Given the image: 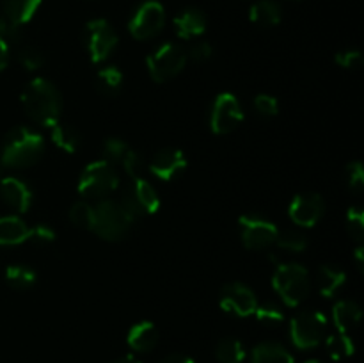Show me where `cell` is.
Returning <instances> with one entry per match:
<instances>
[{"instance_id":"1","label":"cell","mask_w":364,"mask_h":363,"mask_svg":"<svg viewBox=\"0 0 364 363\" xmlns=\"http://www.w3.org/2000/svg\"><path fill=\"white\" fill-rule=\"evenodd\" d=\"M21 103L32 121L50 127L59 123L63 112V98L55 85L46 78H34L21 93Z\"/></svg>"},{"instance_id":"2","label":"cell","mask_w":364,"mask_h":363,"mask_svg":"<svg viewBox=\"0 0 364 363\" xmlns=\"http://www.w3.org/2000/svg\"><path fill=\"white\" fill-rule=\"evenodd\" d=\"M45 152V141L38 132L27 127H16L2 141L0 160L7 167H28L38 162Z\"/></svg>"},{"instance_id":"3","label":"cell","mask_w":364,"mask_h":363,"mask_svg":"<svg viewBox=\"0 0 364 363\" xmlns=\"http://www.w3.org/2000/svg\"><path fill=\"white\" fill-rule=\"evenodd\" d=\"M274 290L279 294L283 302L295 308L306 301L309 294V273L301 263H277L272 276Z\"/></svg>"},{"instance_id":"4","label":"cell","mask_w":364,"mask_h":363,"mask_svg":"<svg viewBox=\"0 0 364 363\" xmlns=\"http://www.w3.org/2000/svg\"><path fill=\"white\" fill-rule=\"evenodd\" d=\"M119 185V174L116 167L107 160H96L84 167L78 180V192L84 198L102 199L114 192Z\"/></svg>"},{"instance_id":"5","label":"cell","mask_w":364,"mask_h":363,"mask_svg":"<svg viewBox=\"0 0 364 363\" xmlns=\"http://www.w3.org/2000/svg\"><path fill=\"white\" fill-rule=\"evenodd\" d=\"M132 228L130 217L124 214L121 209L119 201H112V199H102L98 205L95 206V231L98 237L103 241L117 242L128 235Z\"/></svg>"},{"instance_id":"6","label":"cell","mask_w":364,"mask_h":363,"mask_svg":"<svg viewBox=\"0 0 364 363\" xmlns=\"http://www.w3.org/2000/svg\"><path fill=\"white\" fill-rule=\"evenodd\" d=\"M187 60V52L180 45L166 43V45L159 46L151 56H148L146 66H148L153 80L162 84V82H167L176 77V75H180Z\"/></svg>"},{"instance_id":"7","label":"cell","mask_w":364,"mask_h":363,"mask_svg":"<svg viewBox=\"0 0 364 363\" xmlns=\"http://www.w3.org/2000/svg\"><path fill=\"white\" fill-rule=\"evenodd\" d=\"M326 331V315L315 310L297 313L290 322V337L297 349H315L316 345L322 344Z\"/></svg>"},{"instance_id":"8","label":"cell","mask_w":364,"mask_h":363,"mask_svg":"<svg viewBox=\"0 0 364 363\" xmlns=\"http://www.w3.org/2000/svg\"><path fill=\"white\" fill-rule=\"evenodd\" d=\"M84 43L89 59L92 63H103L112 56L117 46V34L112 25L103 18L91 20L84 28Z\"/></svg>"},{"instance_id":"9","label":"cell","mask_w":364,"mask_h":363,"mask_svg":"<svg viewBox=\"0 0 364 363\" xmlns=\"http://www.w3.org/2000/svg\"><path fill=\"white\" fill-rule=\"evenodd\" d=\"M244 121V110L233 93H220L210 109V128L213 134L226 135L237 130Z\"/></svg>"},{"instance_id":"10","label":"cell","mask_w":364,"mask_h":363,"mask_svg":"<svg viewBox=\"0 0 364 363\" xmlns=\"http://www.w3.org/2000/svg\"><path fill=\"white\" fill-rule=\"evenodd\" d=\"M166 25V11H164L162 4L155 2V0H148V2L141 4L132 14L130 21H128V31L135 39L155 38Z\"/></svg>"},{"instance_id":"11","label":"cell","mask_w":364,"mask_h":363,"mask_svg":"<svg viewBox=\"0 0 364 363\" xmlns=\"http://www.w3.org/2000/svg\"><path fill=\"white\" fill-rule=\"evenodd\" d=\"M238 224H240L242 242L247 249L262 251V249L276 244L277 228L270 221L263 219L259 216H240Z\"/></svg>"},{"instance_id":"12","label":"cell","mask_w":364,"mask_h":363,"mask_svg":"<svg viewBox=\"0 0 364 363\" xmlns=\"http://www.w3.org/2000/svg\"><path fill=\"white\" fill-rule=\"evenodd\" d=\"M256 306H258V299H256V294L247 285L235 281V283L226 285L220 292V308L224 312L231 313V315H255Z\"/></svg>"},{"instance_id":"13","label":"cell","mask_w":364,"mask_h":363,"mask_svg":"<svg viewBox=\"0 0 364 363\" xmlns=\"http://www.w3.org/2000/svg\"><path fill=\"white\" fill-rule=\"evenodd\" d=\"M323 210H326V203L323 198L316 192H304V194L295 196L294 201L290 203V219L299 226L311 228L322 219Z\"/></svg>"},{"instance_id":"14","label":"cell","mask_w":364,"mask_h":363,"mask_svg":"<svg viewBox=\"0 0 364 363\" xmlns=\"http://www.w3.org/2000/svg\"><path fill=\"white\" fill-rule=\"evenodd\" d=\"M149 169L159 180L173 182L187 169V157L178 148H164L153 157Z\"/></svg>"},{"instance_id":"15","label":"cell","mask_w":364,"mask_h":363,"mask_svg":"<svg viewBox=\"0 0 364 363\" xmlns=\"http://www.w3.org/2000/svg\"><path fill=\"white\" fill-rule=\"evenodd\" d=\"M0 196L4 203L16 212H27L32 206V191L23 180L7 177L0 182Z\"/></svg>"},{"instance_id":"16","label":"cell","mask_w":364,"mask_h":363,"mask_svg":"<svg viewBox=\"0 0 364 363\" xmlns=\"http://www.w3.org/2000/svg\"><path fill=\"white\" fill-rule=\"evenodd\" d=\"M128 345L135 352H149L159 344V330L149 320H142L130 327L127 337Z\"/></svg>"},{"instance_id":"17","label":"cell","mask_w":364,"mask_h":363,"mask_svg":"<svg viewBox=\"0 0 364 363\" xmlns=\"http://www.w3.org/2000/svg\"><path fill=\"white\" fill-rule=\"evenodd\" d=\"M174 31L181 39L199 38L206 31V16L199 9H185L174 18Z\"/></svg>"},{"instance_id":"18","label":"cell","mask_w":364,"mask_h":363,"mask_svg":"<svg viewBox=\"0 0 364 363\" xmlns=\"http://www.w3.org/2000/svg\"><path fill=\"white\" fill-rule=\"evenodd\" d=\"M363 319V310L361 306L355 301H338L333 308V320L334 326L338 327V333L348 335L352 330L358 327V324Z\"/></svg>"},{"instance_id":"19","label":"cell","mask_w":364,"mask_h":363,"mask_svg":"<svg viewBox=\"0 0 364 363\" xmlns=\"http://www.w3.org/2000/svg\"><path fill=\"white\" fill-rule=\"evenodd\" d=\"M39 6L41 0H4L2 14L14 25L21 27L34 18Z\"/></svg>"},{"instance_id":"20","label":"cell","mask_w":364,"mask_h":363,"mask_svg":"<svg viewBox=\"0 0 364 363\" xmlns=\"http://www.w3.org/2000/svg\"><path fill=\"white\" fill-rule=\"evenodd\" d=\"M28 238V226L16 216L0 217V246H16Z\"/></svg>"},{"instance_id":"21","label":"cell","mask_w":364,"mask_h":363,"mask_svg":"<svg viewBox=\"0 0 364 363\" xmlns=\"http://www.w3.org/2000/svg\"><path fill=\"white\" fill-rule=\"evenodd\" d=\"M249 18L252 23L259 25V27H276L283 18L279 4L274 0H259V2L252 4L249 9Z\"/></svg>"},{"instance_id":"22","label":"cell","mask_w":364,"mask_h":363,"mask_svg":"<svg viewBox=\"0 0 364 363\" xmlns=\"http://www.w3.org/2000/svg\"><path fill=\"white\" fill-rule=\"evenodd\" d=\"M252 363H295V359L281 344L263 342L252 349Z\"/></svg>"},{"instance_id":"23","label":"cell","mask_w":364,"mask_h":363,"mask_svg":"<svg viewBox=\"0 0 364 363\" xmlns=\"http://www.w3.org/2000/svg\"><path fill=\"white\" fill-rule=\"evenodd\" d=\"M347 274L338 265H322L318 270V290L323 298H333L345 285Z\"/></svg>"},{"instance_id":"24","label":"cell","mask_w":364,"mask_h":363,"mask_svg":"<svg viewBox=\"0 0 364 363\" xmlns=\"http://www.w3.org/2000/svg\"><path fill=\"white\" fill-rule=\"evenodd\" d=\"M132 191H134L135 198H137V201L141 203L142 210H144V214H155L159 212L160 209V198L159 194H156L155 187H153L149 182H146L144 178H135V180H132L130 184Z\"/></svg>"},{"instance_id":"25","label":"cell","mask_w":364,"mask_h":363,"mask_svg":"<svg viewBox=\"0 0 364 363\" xmlns=\"http://www.w3.org/2000/svg\"><path fill=\"white\" fill-rule=\"evenodd\" d=\"M52 141L59 149L66 153H75L80 148V134L75 127L66 123H55L52 127Z\"/></svg>"},{"instance_id":"26","label":"cell","mask_w":364,"mask_h":363,"mask_svg":"<svg viewBox=\"0 0 364 363\" xmlns=\"http://www.w3.org/2000/svg\"><path fill=\"white\" fill-rule=\"evenodd\" d=\"M123 73L117 66H105L96 75V85L100 93L107 96H116L123 88Z\"/></svg>"},{"instance_id":"27","label":"cell","mask_w":364,"mask_h":363,"mask_svg":"<svg viewBox=\"0 0 364 363\" xmlns=\"http://www.w3.org/2000/svg\"><path fill=\"white\" fill-rule=\"evenodd\" d=\"M38 280V274L28 265H9L6 269V281L14 290H27Z\"/></svg>"},{"instance_id":"28","label":"cell","mask_w":364,"mask_h":363,"mask_svg":"<svg viewBox=\"0 0 364 363\" xmlns=\"http://www.w3.org/2000/svg\"><path fill=\"white\" fill-rule=\"evenodd\" d=\"M215 356L220 363H242L245 359V347L237 338H224L217 344Z\"/></svg>"},{"instance_id":"29","label":"cell","mask_w":364,"mask_h":363,"mask_svg":"<svg viewBox=\"0 0 364 363\" xmlns=\"http://www.w3.org/2000/svg\"><path fill=\"white\" fill-rule=\"evenodd\" d=\"M326 347L331 358L336 359V362L354 354V340L345 333L331 335V337L326 340Z\"/></svg>"},{"instance_id":"30","label":"cell","mask_w":364,"mask_h":363,"mask_svg":"<svg viewBox=\"0 0 364 363\" xmlns=\"http://www.w3.org/2000/svg\"><path fill=\"white\" fill-rule=\"evenodd\" d=\"M276 244L279 246L284 251L291 253H302L306 248H308V238H306L304 233L297 230H284L277 231Z\"/></svg>"},{"instance_id":"31","label":"cell","mask_w":364,"mask_h":363,"mask_svg":"<svg viewBox=\"0 0 364 363\" xmlns=\"http://www.w3.org/2000/svg\"><path fill=\"white\" fill-rule=\"evenodd\" d=\"M70 221L77 228L92 231V226H95V206L85 201H77L70 210Z\"/></svg>"},{"instance_id":"32","label":"cell","mask_w":364,"mask_h":363,"mask_svg":"<svg viewBox=\"0 0 364 363\" xmlns=\"http://www.w3.org/2000/svg\"><path fill=\"white\" fill-rule=\"evenodd\" d=\"M128 149H130V146H128L123 139H119V137L105 139L102 144L103 160L110 162L112 166H116V164H119L121 166V162H123V159H124V155L128 153Z\"/></svg>"},{"instance_id":"33","label":"cell","mask_w":364,"mask_h":363,"mask_svg":"<svg viewBox=\"0 0 364 363\" xmlns=\"http://www.w3.org/2000/svg\"><path fill=\"white\" fill-rule=\"evenodd\" d=\"M255 315L259 322L267 324V326H277V324H281L284 320V313H283V310L279 308V305H276V302H270V301L256 306Z\"/></svg>"},{"instance_id":"34","label":"cell","mask_w":364,"mask_h":363,"mask_svg":"<svg viewBox=\"0 0 364 363\" xmlns=\"http://www.w3.org/2000/svg\"><path fill=\"white\" fill-rule=\"evenodd\" d=\"M18 60H20L21 66L28 71H36L43 66L45 63V57L39 50H36L34 46H21L18 50Z\"/></svg>"},{"instance_id":"35","label":"cell","mask_w":364,"mask_h":363,"mask_svg":"<svg viewBox=\"0 0 364 363\" xmlns=\"http://www.w3.org/2000/svg\"><path fill=\"white\" fill-rule=\"evenodd\" d=\"M119 205H121V209L124 210V214L130 217L132 223H134V221H137V219H141V217L144 216V210H142L141 203H139L137 198H135V194H134V191H132L130 185L124 189L123 196H121Z\"/></svg>"},{"instance_id":"36","label":"cell","mask_w":364,"mask_h":363,"mask_svg":"<svg viewBox=\"0 0 364 363\" xmlns=\"http://www.w3.org/2000/svg\"><path fill=\"white\" fill-rule=\"evenodd\" d=\"M347 228L348 233L358 242L363 241L364 237V212L361 206H350L347 212Z\"/></svg>"},{"instance_id":"37","label":"cell","mask_w":364,"mask_h":363,"mask_svg":"<svg viewBox=\"0 0 364 363\" xmlns=\"http://www.w3.org/2000/svg\"><path fill=\"white\" fill-rule=\"evenodd\" d=\"M345 182L350 187V191L361 192L364 189V169L363 164L359 160L355 162H350L347 167H345Z\"/></svg>"},{"instance_id":"38","label":"cell","mask_w":364,"mask_h":363,"mask_svg":"<svg viewBox=\"0 0 364 363\" xmlns=\"http://www.w3.org/2000/svg\"><path fill=\"white\" fill-rule=\"evenodd\" d=\"M121 166H123L124 173H127L132 180H135V178H141L142 171H144V160H142V157L139 155L137 152H134V149L130 148L127 155H124Z\"/></svg>"},{"instance_id":"39","label":"cell","mask_w":364,"mask_h":363,"mask_svg":"<svg viewBox=\"0 0 364 363\" xmlns=\"http://www.w3.org/2000/svg\"><path fill=\"white\" fill-rule=\"evenodd\" d=\"M334 60L343 70H358L363 64V53L359 50H341V52L336 53Z\"/></svg>"},{"instance_id":"40","label":"cell","mask_w":364,"mask_h":363,"mask_svg":"<svg viewBox=\"0 0 364 363\" xmlns=\"http://www.w3.org/2000/svg\"><path fill=\"white\" fill-rule=\"evenodd\" d=\"M255 109L259 116L263 117H274L279 112V103L274 96L270 95H258L255 98Z\"/></svg>"},{"instance_id":"41","label":"cell","mask_w":364,"mask_h":363,"mask_svg":"<svg viewBox=\"0 0 364 363\" xmlns=\"http://www.w3.org/2000/svg\"><path fill=\"white\" fill-rule=\"evenodd\" d=\"M27 241L34 242L38 246L52 244L55 241V231L48 226V224H38L34 228H28V238Z\"/></svg>"},{"instance_id":"42","label":"cell","mask_w":364,"mask_h":363,"mask_svg":"<svg viewBox=\"0 0 364 363\" xmlns=\"http://www.w3.org/2000/svg\"><path fill=\"white\" fill-rule=\"evenodd\" d=\"M212 53H213V48L210 43L198 41V43H194L191 48H188L187 59L194 60V63H206V60L212 57Z\"/></svg>"},{"instance_id":"43","label":"cell","mask_w":364,"mask_h":363,"mask_svg":"<svg viewBox=\"0 0 364 363\" xmlns=\"http://www.w3.org/2000/svg\"><path fill=\"white\" fill-rule=\"evenodd\" d=\"M9 63V45L0 39V71L7 66Z\"/></svg>"},{"instance_id":"44","label":"cell","mask_w":364,"mask_h":363,"mask_svg":"<svg viewBox=\"0 0 364 363\" xmlns=\"http://www.w3.org/2000/svg\"><path fill=\"white\" fill-rule=\"evenodd\" d=\"M160 363H196V362L187 354H171L167 356V358H164Z\"/></svg>"},{"instance_id":"45","label":"cell","mask_w":364,"mask_h":363,"mask_svg":"<svg viewBox=\"0 0 364 363\" xmlns=\"http://www.w3.org/2000/svg\"><path fill=\"white\" fill-rule=\"evenodd\" d=\"M355 265H358L359 270H363V265H364V248L361 244L355 248Z\"/></svg>"},{"instance_id":"46","label":"cell","mask_w":364,"mask_h":363,"mask_svg":"<svg viewBox=\"0 0 364 363\" xmlns=\"http://www.w3.org/2000/svg\"><path fill=\"white\" fill-rule=\"evenodd\" d=\"M112 363H141V362H139V359H135L134 356H130V354H128V356H123V358H117V359H114Z\"/></svg>"},{"instance_id":"47","label":"cell","mask_w":364,"mask_h":363,"mask_svg":"<svg viewBox=\"0 0 364 363\" xmlns=\"http://www.w3.org/2000/svg\"><path fill=\"white\" fill-rule=\"evenodd\" d=\"M304 363H323V362H320V359H308V362Z\"/></svg>"}]
</instances>
